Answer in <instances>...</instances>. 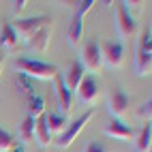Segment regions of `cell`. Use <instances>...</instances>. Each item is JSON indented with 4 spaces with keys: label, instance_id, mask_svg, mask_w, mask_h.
Wrapping results in <instances>:
<instances>
[{
    "label": "cell",
    "instance_id": "obj_1",
    "mask_svg": "<svg viewBox=\"0 0 152 152\" xmlns=\"http://www.w3.org/2000/svg\"><path fill=\"white\" fill-rule=\"evenodd\" d=\"M15 71L30 77V79H41V82H54L60 75L56 64L43 62V60H34V58H26V56H19L15 60Z\"/></svg>",
    "mask_w": 152,
    "mask_h": 152
},
{
    "label": "cell",
    "instance_id": "obj_2",
    "mask_svg": "<svg viewBox=\"0 0 152 152\" xmlns=\"http://www.w3.org/2000/svg\"><path fill=\"white\" fill-rule=\"evenodd\" d=\"M135 69H137V75H141V77L150 75V71H152V32H150V28H146L141 32L137 58H135Z\"/></svg>",
    "mask_w": 152,
    "mask_h": 152
},
{
    "label": "cell",
    "instance_id": "obj_3",
    "mask_svg": "<svg viewBox=\"0 0 152 152\" xmlns=\"http://www.w3.org/2000/svg\"><path fill=\"white\" fill-rule=\"evenodd\" d=\"M92 116H94V111L92 109H88L86 114H82L77 120H73V122H71L62 133H60V137L56 139V146L60 148V150H66V148H71L73 146V141L79 137V133H82V131L86 129V124L90 122V120H92Z\"/></svg>",
    "mask_w": 152,
    "mask_h": 152
},
{
    "label": "cell",
    "instance_id": "obj_4",
    "mask_svg": "<svg viewBox=\"0 0 152 152\" xmlns=\"http://www.w3.org/2000/svg\"><path fill=\"white\" fill-rule=\"evenodd\" d=\"M15 28V32L19 39L28 41L37 30H41L43 26H49V17L47 15H37V17H22V19H15V24H11Z\"/></svg>",
    "mask_w": 152,
    "mask_h": 152
},
{
    "label": "cell",
    "instance_id": "obj_5",
    "mask_svg": "<svg viewBox=\"0 0 152 152\" xmlns=\"http://www.w3.org/2000/svg\"><path fill=\"white\" fill-rule=\"evenodd\" d=\"M101 56L111 69H120L124 64V45L120 41H105L101 45Z\"/></svg>",
    "mask_w": 152,
    "mask_h": 152
},
{
    "label": "cell",
    "instance_id": "obj_6",
    "mask_svg": "<svg viewBox=\"0 0 152 152\" xmlns=\"http://www.w3.org/2000/svg\"><path fill=\"white\" fill-rule=\"evenodd\" d=\"M107 105H109V114L111 118H120V116H124L126 111H129V105H131V96L124 92L122 88H111L109 90V101H107Z\"/></svg>",
    "mask_w": 152,
    "mask_h": 152
},
{
    "label": "cell",
    "instance_id": "obj_7",
    "mask_svg": "<svg viewBox=\"0 0 152 152\" xmlns=\"http://www.w3.org/2000/svg\"><path fill=\"white\" fill-rule=\"evenodd\" d=\"M75 92H77L79 101H82L84 105H94L96 99H99V82H96V77L94 75H84Z\"/></svg>",
    "mask_w": 152,
    "mask_h": 152
},
{
    "label": "cell",
    "instance_id": "obj_8",
    "mask_svg": "<svg viewBox=\"0 0 152 152\" xmlns=\"http://www.w3.org/2000/svg\"><path fill=\"white\" fill-rule=\"evenodd\" d=\"M82 56H84V62H82V66H84V69H90V71H94V73H99V71H101V66H103L101 45H99L96 41H88V43L84 45V52H82Z\"/></svg>",
    "mask_w": 152,
    "mask_h": 152
},
{
    "label": "cell",
    "instance_id": "obj_9",
    "mask_svg": "<svg viewBox=\"0 0 152 152\" xmlns=\"http://www.w3.org/2000/svg\"><path fill=\"white\" fill-rule=\"evenodd\" d=\"M118 30L124 39L133 37L137 32V22H135V17L131 15L126 2H118Z\"/></svg>",
    "mask_w": 152,
    "mask_h": 152
},
{
    "label": "cell",
    "instance_id": "obj_10",
    "mask_svg": "<svg viewBox=\"0 0 152 152\" xmlns=\"http://www.w3.org/2000/svg\"><path fill=\"white\" fill-rule=\"evenodd\" d=\"M105 135L114 137V139H124L126 141V139H133L135 137V129L124 124L122 120H118V118H109V122L105 126Z\"/></svg>",
    "mask_w": 152,
    "mask_h": 152
},
{
    "label": "cell",
    "instance_id": "obj_11",
    "mask_svg": "<svg viewBox=\"0 0 152 152\" xmlns=\"http://www.w3.org/2000/svg\"><path fill=\"white\" fill-rule=\"evenodd\" d=\"M54 84H56V96H58V105H60V109H62V116L66 118L71 111H73V94L69 92V88H66V84H64V79L62 77H56L54 79Z\"/></svg>",
    "mask_w": 152,
    "mask_h": 152
},
{
    "label": "cell",
    "instance_id": "obj_12",
    "mask_svg": "<svg viewBox=\"0 0 152 152\" xmlns=\"http://www.w3.org/2000/svg\"><path fill=\"white\" fill-rule=\"evenodd\" d=\"M49 37H52V34H49V26H43L41 30H37V32L26 41V47L32 49V52H47Z\"/></svg>",
    "mask_w": 152,
    "mask_h": 152
},
{
    "label": "cell",
    "instance_id": "obj_13",
    "mask_svg": "<svg viewBox=\"0 0 152 152\" xmlns=\"http://www.w3.org/2000/svg\"><path fill=\"white\" fill-rule=\"evenodd\" d=\"M34 137L39 141V148H47L52 144V133H49L47 126V116L41 114L39 118H34Z\"/></svg>",
    "mask_w": 152,
    "mask_h": 152
},
{
    "label": "cell",
    "instance_id": "obj_14",
    "mask_svg": "<svg viewBox=\"0 0 152 152\" xmlns=\"http://www.w3.org/2000/svg\"><path fill=\"white\" fill-rule=\"evenodd\" d=\"M84 75H86V69L82 66V62H79V60H73V62H71V69H69V75L64 79V84H66L71 94L77 90V86H79V82H82Z\"/></svg>",
    "mask_w": 152,
    "mask_h": 152
},
{
    "label": "cell",
    "instance_id": "obj_15",
    "mask_svg": "<svg viewBox=\"0 0 152 152\" xmlns=\"http://www.w3.org/2000/svg\"><path fill=\"white\" fill-rule=\"evenodd\" d=\"M0 45H2L4 49H17L19 45V37L15 32V28L11 24H2V30H0Z\"/></svg>",
    "mask_w": 152,
    "mask_h": 152
},
{
    "label": "cell",
    "instance_id": "obj_16",
    "mask_svg": "<svg viewBox=\"0 0 152 152\" xmlns=\"http://www.w3.org/2000/svg\"><path fill=\"white\" fill-rule=\"evenodd\" d=\"M82 37H84V15L75 13L73 22H71V26H69V43L73 47H77L79 41H82Z\"/></svg>",
    "mask_w": 152,
    "mask_h": 152
},
{
    "label": "cell",
    "instance_id": "obj_17",
    "mask_svg": "<svg viewBox=\"0 0 152 152\" xmlns=\"http://www.w3.org/2000/svg\"><path fill=\"white\" fill-rule=\"evenodd\" d=\"M150 146H152V124L146 122L144 126H141L139 135H137L135 150H137V152H150Z\"/></svg>",
    "mask_w": 152,
    "mask_h": 152
},
{
    "label": "cell",
    "instance_id": "obj_18",
    "mask_svg": "<svg viewBox=\"0 0 152 152\" xmlns=\"http://www.w3.org/2000/svg\"><path fill=\"white\" fill-rule=\"evenodd\" d=\"M47 116V126L49 133H62L66 129V118L62 114H45Z\"/></svg>",
    "mask_w": 152,
    "mask_h": 152
},
{
    "label": "cell",
    "instance_id": "obj_19",
    "mask_svg": "<svg viewBox=\"0 0 152 152\" xmlns=\"http://www.w3.org/2000/svg\"><path fill=\"white\" fill-rule=\"evenodd\" d=\"M19 137H22L24 144H28V141L34 137V118L26 116L22 120V124H19Z\"/></svg>",
    "mask_w": 152,
    "mask_h": 152
},
{
    "label": "cell",
    "instance_id": "obj_20",
    "mask_svg": "<svg viewBox=\"0 0 152 152\" xmlns=\"http://www.w3.org/2000/svg\"><path fill=\"white\" fill-rule=\"evenodd\" d=\"M41 114H45V101L39 96V94H34V96H30V103H28V114L26 116H30V118H39Z\"/></svg>",
    "mask_w": 152,
    "mask_h": 152
},
{
    "label": "cell",
    "instance_id": "obj_21",
    "mask_svg": "<svg viewBox=\"0 0 152 152\" xmlns=\"http://www.w3.org/2000/svg\"><path fill=\"white\" fill-rule=\"evenodd\" d=\"M17 88L22 90L24 94L34 96V86H32V79L26 77V75H22V73H17Z\"/></svg>",
    "mask_w": 152,
    "mask_h": 152
},
{
    "label": "cell",
    "instance_id": "obj_22",
    "mask_svg": "<svg viewBox=\"0 0 152 152\" xmlns=\"http://www.w3.org/2000/svg\"><path fill=\"white\" fill-rule=\"evenodd\" d=\"M15 148V139L11 133H7L4 129H0V152H11Z\"/></svg>",
    "mask_w": 152,
    "mask_h": 152
},
{
    "label": "cell",
    "instance_id": "obj_23",
    "mask_svg": "<svg viewBox=\"0 0 152 152\" xmlns=\"http://www.w3.org/2000/svg\"><path fill=\"white\" fill-rule=\"evenodd\" d=\"M137 114H139L141 118H144L146 122H150V118H152V101H150V99L146 101V103H141V107H139Z\"/></svg>",
    "mask_w": 152,
    "mask_h": 152
},
{
    "label": "cell",
    "instance_id": "obj_24",
    "mask_svg": "<svg viewBox=\"0 0 152 152\" xmlns=\"http://www.w3.org/2000/svg\"><path fill=\"white\" fill-rule=\"evenodd\" d=\"M84 152H107V148H105L103 144H101V141L92 139V141H88V144H86Z\"/></svg>",
    "mask_w": 152,
    "mask_h": 152
},
{
    "label": "cell",
    "instance_id": "obj_25",
    "mask_svg": "<svg viewBox=\"0 0 152 152\" xmlns=\"http://www.w3.org/2000/svg\"><path fill=\"white\" fill-rule=\"evenodd\" d=\"M94 7V0H84V2H79V7H77V11L75 13H79V15H86L90 9Z\"/></svg>",
    "mask_w": 152,
    "mask_h": 152
},
{
    "label": "cell",
    "instance_id": "obj_26",
    "mask_svg": "<svg viewBox=\"0 0 152 152\" xmlns=\"http://www.w3.org/2000/svg\"><path fill=\"white\" fill-rule=\"evenodd\" d=\"M24 9H26V2H24V0H17V2H13V13H15V15H19Z\"/></svg>",
    "mask_w": 152,
    "mask_h": 152
},
{
    "label": "cell",
    "instance_id": "obj_27",
    "mask_svg": "<svg viewBox=\"0 0 152 152\" xmlns=\"http://www.w3.org/2000/svg\"><path fill=\"white\" fill-rule=\"evenodd\" d=\"M13 152H24V148H22V146H15V148H13Z\"/></svg>",
    "mask_w": 152,
    "mask_h": 152
},
{
    "label": "cell",
    "instance_id": "obj_28",
    "mask_svg": "<svg viewBox=\"0 0 152 152\" xmlns=\"http://www.w3.org/2000/svg\"><path fill=\"white\" fill-rule=\"evenodd\" d=\"M2 62H4V58H2V54H0V73H2Z\"/></svg>",
    "mask_w": 152,
    "mask_h": 152
}]
</instances>
